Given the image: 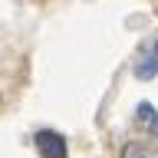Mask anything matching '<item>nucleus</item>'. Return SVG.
I'll use <instances>...</instances> for the list:
<instances>
[{
	"label": "nucleus",
	"instance_id": "obj_4",
	"mask_svg": "<svg viewBox=\"0 0 158 158\" xmlns=\"http://www.w3.org/2000/svg\"><path fill=\"white\" fill-rule=\"evenodd\" d=\"M122 158H158V145H152V142H128L122 148Z\"/></svg>",
	"mask_w": 158,
	"mask_h": 158
},
{
	"label": "nucleus",
	"instance_id": "obj_2",
	"mask_svg": "<svg viewBox=\"0 0 158 158\" xmlns=\"http://www.w3.org/2000/svg\"><path fill=\"white\" fill-rule=\"evenodd\" d=\"M33 145H36L40 158H66L69 155L66 138L59 135V132H53V128H40L36 135H33Z\"/></svg>",
	"mask_w": 158,
	"mask_h": 158
},
{
	"label": "nucleus",
	"instance_id": "obj_3",
	"mask_svg": "<svg viewBox=\"0 0 158 158\" xmlns=\"http://www.w3.org/2000/svg\"><path fill=\"white\" fill-rule=\"evenodd\" d=\"M135 125L145 132V135L158 138V109L152 102H138L135 106Z\"/></svg>",
	"mask_w": 158,
	"mask_h": 158
},
{
	"label": "nucleus",
	"instance_id": "obj_1",
	"mask_svg": "<svg viewBox=\"0 0 158 158\" xmlns=\"http://www.w3.org/2000/svg\"><path fill=\"white\" fill-rule=\"evenodd\" d=\"M132 73H135V79H142V82L158 76V36L148 40L145 46L138 49V56L132 59Z\"/></svg>",
	"mask_w": 158,
	"mask_h": 158
}]
</instances>
